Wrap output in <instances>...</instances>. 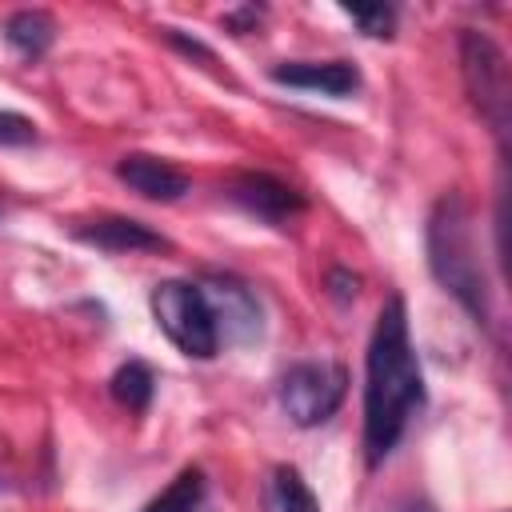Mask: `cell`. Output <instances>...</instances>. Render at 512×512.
<instances>
[{
    "label": "cell",
    "instance_id": "2e32d148",
    "mask_svg": "<svg viewBox=\"0 0 512 512\" xmlns=\"http://www.w3.org/2000/svg\"><path fill=\"white\" fill-rule=\"evenodd\" d=\"M24 144H36V124L20 112L0 108V148H24Z\"/></svg>",
    "mask_w": 512,
    "mask_h": 512
},
{
    "label": "cell",
    "instance_id": "8992f818",
    "mask_svg": "<svg viewBox=\"0 0 512 512\" xmlns=\"http://www.w3.org/2000/svg\"><path fill=\"white\" fill-rule=\"evenodd\" d=\"M200 288H204V296L212 304V316H216V328H220V344L224 340L228 344H252V340H260V328H264L260 324V300H256V292L244 280L212 272Z\"/></svg>",
    "mask_w": 512,
    "mask_h": 512
},
{
    "label": "cell",
    "instance_id": "30bf717a",
    "mask_svg": "<svg viewBox=\"0 0 512 512\" xmlns=\"http://www.w3.org/2000/svg\"><path fill=\"white\" fill-rule=\"evenodd\" d=\"M76 240L100 248V252H168V236H160L156 228L132 220V216H96L72 228Z\"/></svg>",
    "mask_w": 512,
    "mask_h": 512
},
{
    "label": "cell",
    "instance_id": "ac0fdd59",
    "mask_svg": "<svg viewBox=\"0 0 512 512\" xmlns=\"http://www.w3.org/2000/svg\"><path fill=\"white\" fill-rule=\"evenodd\" d=\"M164 40H168L172 48H180L184 56H196V60H204V64H216L212 48H208V44H200V40H192V36H184L180 28H164Z\"/></svg>",
    "mask_w": 512,
    "mask_h": 512
},
{
    "label": "cell",
    "instance_id": "d6986e66",
    "mask_svg": "<svg viewBox=\"0 0 512 512\" xmlns=\"http://www.w3.org/2000/svg\"><path fill=\"white\" fill-rule=\"evenodd\" d=\"M260 16H264V12H260L256 4H248V8L228 12V16H224V28H228V32H236V36H248V32L260 24Z\"/></svg>",
    "mask_w": 512,
    "mask_h": 512
},
{
    "label": "cell",
    "instance_id": "e0dca14e",
    "mask_svg": "<svg viewBox=\"0 0 512 512\" xmlns=\"http://www.w3.org/2000/svg\"><path fill=\"white\" fill-rule=\"evenodd\" d=\"M324 284H328V296H332L336 304H348V300L360 292V276H352L348 268H332Z\"/></svg>",
    "mask_w": 512,
    "mask_h": 512
},
{
    "label": "cell",
    "instance_id": "5bb4252c",
    "mask_svg": "<svg viewBox=\"0 0 512 512\" xmlns=\"http://www.w3.org/2000/svg\"><path fill=\"white\" fill-rule=\"evenodd\" d=\"M272 508L276 512H320L312 488L304 484V476L296 468H276L272 480Z\"/></svg>",
    "mask_w": 512,
    "mask_h": 512
},
{
    "label": "cell",
    "instance_id": "52a82bcc",
    "mask_svg": "<svg viewBox=\"0 0 512 512\" xmlns=\"http://www.w3.org/2000/svg\"><path fill=\"white\" fill-rule=\"evenodd\" d=\"M228 196H232V204H240L248 216L264 220V224H284L296 212H304V196L292 184H284V180H276L268 172H244V176H236L228 184Z\"/></svg>",
    "mask_w": 512,
    "mask_h": 512
},
{
    "label": "cell",
    "instance_id": "ba28073f",
    "mask_svg": "<svg viewBox=\"0 0 512 512\" xmlns=\"http://www.w3.org/2000/svg\"><path fill=\"white\" fill-rule=\"evenodd\" d=\"M116 180L128 184L136 196L156 200V204H172V200H180L192 188V180L176 164H168L164 156H152V152H128V156H120L116 160Z\"/></svg>",
    "mask_w": 512,
    "mask_h": 512
},
{
    "label": "cell",
    "instance_id": "9a60e30c",
    "mask_svg": "<svg viewBox=\"0 0 512 512\" xmlns=\"http://www.w3.org/2000/svg\"><path fill=\"white\" fill-rule=\"evenodd\" d=\"M344 16L364 32V36H392L396 28V8L392 4H344Z\"/></svg>",
    "mask_w": 512,
    "mask_h": 512
},
{
    "label": "cell",
    "instance_id": "277c9868",
    "mask_svg": "<svg viewBox=\"0 0 512 512\" xmlns=\"http://www.w3.org/2000/svg\"><path fill=\"white\" fill-rule=\"evenodd\" d=\"M460 76H464V92L472 108L492 128V136L504 144L512 84H508V56L488 32H476V28L460 32Z\"/></svg>",
    "mask_w": 512,
    "mask_h": 512
},
{
    "label": "cell",
    "instance_id": "3957f363",
    "mask_svg": "<svg viewBox=\"0 0 512 512\" xmlns=\"http://www.w3.org/2000/svg\"><path fill=\"white\" fill-rule=\"evenodd\" d=\"M160 332L192 360H212L220 352V328L212 304L200 284L192 280H160L148 296Z\"/></svg>",
    "mask_w": 512,
    "mask_h": 512
},
{
    "label": "cell",
    "instance_id": "6da1fadb",
    "mask_svg": "<svg viewBox=\"0 0 512 512\" xmlns=\"http://www.w3.org/2000/svg\"><path fill=\"white\" fill-rule=\"evenodd\" d=\"M424 408V376L408 336L404 296H388L364 356V464L376 468Z\"/></svg>",
    "mask_w": 512,
    "mask_h": 512
},
{
    "label": "cell",
    "instance_id": "8fae6325",
    "mask_svg": "<svg viewBox=\"0 0 512 512\" xmlns=\"http://www.w3.org/2000/svg\"><path fill=\"white\" fill-rule=\"evenodd\" d=\"M4 40H8L24 60H40V56L52 48V40H56V24H52V16L40 12V8H20V12H12V16L4 20Z\"/></svg>",
    "mask_w": 512,
    "mask_h": 512
},
{
    "label": "cell",
    "instance_id": "7c38bea8",
    "mask_svg": "<svg viewBox=\"0 0 512 512\" xmlns=\"http://www.w3.org/2000/svg\"><path fill=\"white\" fill-rule=\"evenodd\" d=\"M108 392L116 404H124L128 412H144L152 404V392H156V376L144 360H124L112 380H108Z\"/></svg>",
    "mask_w": 512,
    "mask_h": 512
},
{
    "label": "cell",
    "instance_id": "4fadbf2b",
    "mask_svg": "<svg viewBox=\"0 0 512 512\" xmlns=\"http://www.w3.org/2000/svg\"><path fill=\"white\" fill-rule=\"evenodd\" d=\"M204 500V472L200 468H180L164 492H156L140 512H196Z\"/></svg>",
    "mask_w": 512,
    "mask_h": 512
},
{
    "label": "cell",
    "instance_id": "5b68a950",
    "mask_svg": "<svg viewBox=\"0 0 512 512\" xmlns=\"http://www.w3.org/2000/svg\"><path fill=\"white\" fill-rule=\"evenodd\" d=\"M344 392H348V372L332 360H300L276 384V400L296 428H316L332 420L336 408L344 404Z\"/></svg>",
    "mask_w": 512,
    "mask_h": 512
},
{
    "label": "cell",
    "instance_id": "9c48e42d",
    "mask_svg": "<svg viewBox=\"0 0 512 512\" xmlns=\"http://www.w3.org/2000/svg\"><path fill=\"white\" fill-rule=\"evenodd\" d=\"M276 84L320 92V96H352L360 92V68L348 60H284L268 72Z\"/></svg>",
    "mask_w": 512,
    "mask_h": 512
},
{
    "label": "cell",
    "instance_id": "7a4b0ae2",
    "mask_svg": "<svg viewBox=\"0 0 512 512\" xmlns=\"http://www.w3.org/2000/svg\"><path fill=\"white\" fill-rule=\"evenodd\" d=\"M428 244V272L436 284L480 324L492 328V288L484 280L480 256H476V232H472V208L460 192H444L424 228Z\"/></svg>",
    "mask_w": 512,
    "mask_h": 512
}]
</instances>
